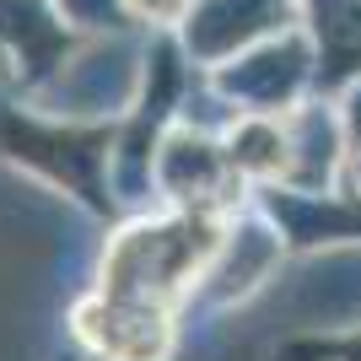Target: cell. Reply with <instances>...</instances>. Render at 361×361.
Returning a JSON list of instances; mask_svg holds the SVG:
<instances>
[{
	"mask_svg": "<svg viewBox=\"0 0 361 361\" xmlns=\"http://www.w3.org/2000/svg\"><path fill=\"white\" fill-rule=\"evenodd\" d=\"M75 334L108 361H162L167 350V313L119 297H92L75 307Z\"/></svg>",
	"mask_w": 361,
	"mask_h": 361,
	"instance_id": "cell-2",
	"label": "cell"
},
{
	"mask_svg": "<svg viewBox=\"0 0 361 361\" xmlns=\"http://www.w3.org/2000/svg\"><path fill=\"white\" fill-rule=\"evenodd\" d=\"M195 0H124V16H135L146 27H173V22H189Z\"/></svg>",
	"mask_w": 361,
	"mask_h": 361,
	"instance_id": "cell-5",
	"label": "cell"
},
{
	"mask_svg": "<svg viewBox=\"0 0 361 361\" xmlns=\"http://www.w3.org/2000/svg\"><path fill=\"white\" fill-rule=\"evenodd\" d=\"M216 254V226L205 216H173V221H146L124 232L103 259V297L140 302L167 313L200 264Z\"/></svg>",
	"mask_w": 361,
	"mask_h": 361,
	"instance_id": "cell-1",
	"label": "cell"
},
{
	"mask_svg": "<svg viewBox=\"0 0 361 361\" xmlns=\"http://www.w3.org/2000/svg\"><path fill=\"white\" fill-rule=\"evenodd\" d=\"M318 38V75L324 81H345L350 71H361V0H307Z\"/></svg>",
	"mask_w": 361,
	"mask_h": 361,
	"instance_id": "cell-4",
	"label": "cell"
},
{
	"mask_svg": "<svg viewBox=\"0 0 361 361\" xmlns=\"http://www.w3.org/2000/svg\"><path fill=\"white\" fill-rule=\"evenodd\" d=\"M297 16V0H195L189 11V38L200 54H226L254 38L286 32Z\"/></svg>",
	"mask_w": 361,
	"mask_h": 361,
	"instance_id": "cell-3",
	"label": "cell"
}]
</instances>
